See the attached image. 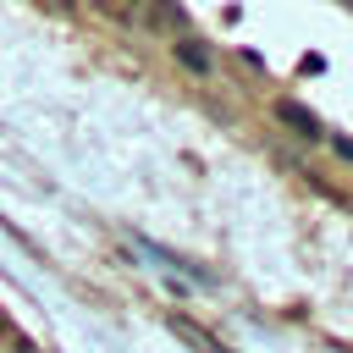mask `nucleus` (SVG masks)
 I'll return each mask as SVG.
<instances>
[{"mask_svg":"<svg viewBox=\"0 0 353 353\" xmlns=\"http://www.w3.org/2000/svg\"><path fill=\"white\" fill-rule=\"evenodd\" d=\"M171 331H176V336H188V342H193L199 353H232L226 342H215V336H210L204 325H193V320H182V314H171Z\"/></svg>","mask_w":353,"mask_h":353,"instance_id":"f257e3e1","label":"nucleus"},{"mask_svg":"<svg viewBox=\"0 0 353 353\" xmlns=\"http://www.w3.org/2000/svg\"><path fill=\"white\" fill-rule=\"evenodd\" d=\"M276 116H281V121H287L292 132H303V138H320V121H314V116H309L303 105H292V99H281V105H276Z\"/></svg>","mask_w":353,"mask_h":353,"instance_id":"f03ea898","label":"nucleus"},{"mask_svg":"<svg viewBox=\"0 0 353 353\" xmlns=\"http://www.w3.org/2000/svg\"><path fill=\"white\" fill-rule=\"evenodd\" d=\"M176 55H182V61H188L193 72H210V55H204V50H199L193 39H182V44H176Z\"/></svg>","mask_w":353,"mask_h":353,"instance_id":"7ed1b4c3","label":"nucleus"},{"mask_svg":"<svg viewBox=\"0 0 353 353\" xmlns=\"http://www.w3.org/2000/svg\"><path fill=\"white\" fill-rule=\"evenodd\" d=\"M336 149H342V154H347V160H353V143H347V138H342V143H336Z\"/></svg>","mask_w":353,"mask_h":353,"instance_id":"20e7f679","label":"nucleus"}]
</instances>
